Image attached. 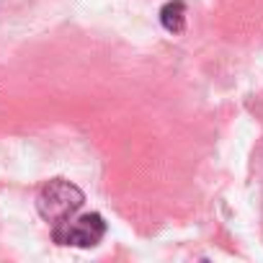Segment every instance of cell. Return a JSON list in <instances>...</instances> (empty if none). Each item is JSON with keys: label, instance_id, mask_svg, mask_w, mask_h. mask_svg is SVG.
Segmentation results:
<instances>
[{"label": "cell", "instance_id": "7a4b0ae2", "mask_svg": "<svg viewBox=\"0 0 263 263\" xmlns=\"http://www.w3.org/2000/svg\"><path fill=\"white\" fill-rule=\"evenodd\" d=\"M106 235V222L101 214H83V217H70L60 224L52 227V237L57 245H72V248H93L103 240Z\"/></svg>", "mask_w": 263, "mask_h": 263}, {"label": "cell", "instance_id": "6da1fadb", "mask_svg": "<svg viewBox=\"0 0 263 263\" xmlns=\"http://www.w3.org/2000/svg\"><path fill=\"white\" fill-rule=\"evenodd\" d=\"M83 201H85V196L75 183H70L65 178H54L47 186H42V191L36 194V212L44 222H49L54 227V224L75 217L80 212Z\"/></svg>", "mask_w": 263, "mask_h": 263}, {"label": "cell", "instance_id": "3957f363", "mask_svg": "<svg viewBox=\"0 0 263 263\" xmlns=\"http://www.w3.org/2000/svg\"><path fill=\"white\" fill-rule=\"evenodd\" d=\"M160 24L165 31L171 34H181L183 26H186V6L181 0H171V3L160 11Z\"/></svg>", "mask_w": 263, "mask_h": 263}]
</instances>
